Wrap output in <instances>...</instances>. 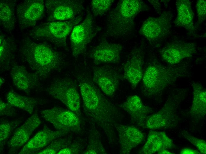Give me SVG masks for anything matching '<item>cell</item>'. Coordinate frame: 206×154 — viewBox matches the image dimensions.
Returning a JSON list of instances; mask_svg holds the SVG:
<instances>
[{"mask_svg":"<svg viewBox=\"0 0 206 154\" xmlns=\"http://www.w3.org/2000/svg\"><path fill=\"white\" fill-rule=\"evenodd\" d=\"M21 122L20 120L13 121H3L0 124V153L4 148L6 142L12 133L13 130Z\"/></svg>","mask_w":206,"mask_h":154,"instance_id":"28","label":"cell"},{"mask_svg":"<svg viewBox=\"0 0 206 154\" xmlns=\"http://www.w3.org/2000/svg\"><path fill=\"white\" fill-rule=\"evenodd\" d=\"M41 123L38 114H33L14 132L11 139L7 142L10 150L14 151L26 144L33 131Z\"/></svg>","mask_w":206,"mask_h":154,"instance_id":"18","label":"cell"},{"mask_svg":"<svg viewBox=\"0 0 206 154\" xmlns=\"http://www.w3.org/2000/svg\"><path fill=\"white\" fill-rule=\"evenodd\" d=\"M120 106L128 114L134 123L139 126L145 128L146 120L148 115L152 112V109L144 104L139 96H130Z\"/></svg>","mask_w":206,"mask_h":154,"instance_id":"19","label":"cell"},{"mask_svg":"<svg viewBox=\"0 0 206 154\" xmlns=\"http://www.w3.org/2000/svg\"><path fill=\"white\" fill-rule=\"evenodd\" d=\"M172 16L171 12L165 11L159 17L148 18L143 23L140 33L152 42L164 38L170 32Z\"/></svg>","mask_w":206,"mask_h":154,"instance_id":"11","label":"cell"},{"mask_svg":"<svg viewBox=\"0 0 206 154\" xmlns=\"http://www.w3.org/2000/svg\"><path fill=\"white\" fill-rule=\"evenodd\" d=\"M157 154H174L171 152L169 151L168 149H162L157 152Z\"/></svg>","mask_w":206,"mask_h":154,"instance_id":"38","label":"cell"},{"mask_svg":"<svg viewBox=\"0 0 206 154\" xmlns=\"http://www.w3.org/2000/svg\"><path fill=\"white\" fill-rule=\"evenodd\" d=\"M185 95L184 91H181L169 96L159 111L147 116L145 128L156 130L168 129L176 126L177 123L176 111Z\"/></svg>","mask_w":206,"mask_h":154,"instance_id":"6","label":"cell"},{"mask_svg":"<svg viewBox=\"0 0 206 154\" xmlns=\"http://www.w3.org/2000/svg\"><path fill=\"white\" fill-rule=\"evenodd\" d=\"M182 134L197 148L201 153H206V143L205 140L195 137L189 134L186 131L183 132Z\"/></svg>","mask_w":206,"mask_h":154,"instance_id":"32","label":"cell"},{"mask_svg":"<svg viewBox=\"0 0 206 154\" xmlns=\"http://www.w3.org/2000/svg\"><path fill=\"white\" fill-rule=\"evenodd\" d=\"M16 4V0H1L0 1V24L7 31H12L15 27Z\"/></svg>","mask_w":206,"mask_h":154,"instance_id":"25","label":"cell"},{"mask_svg":"<svg viewBox=\"0 0 206 154\" xmlns=\"http://www.w3.org/2000/svg\"><path fill=\"white\" fill-rule=\"evenodd\" d=\"M145 6L141 0L119 1L108 15L105 35L119 38L130 34L133 29L136 17Z\"/></svg>","mask_w":206,"mask_h":154,"instance_id":"3","label":"cell"},{"mask_svg":"<svg viewBox=\"0 0 206 154\" xmlns=\"http://www.w3.org/2000/svg\"><path fill=\"white\" fill-rule=\"evenodd\" d=\"M7 102L14 107L21 109L30 114L33 113L36 101L34 98L23 96L13 90L7 94Z\"/></svg>","mask_w":206,"mask_h":154,"instance_id":"26","label":"cell"},{"mask_svg":"<svg viewBox=\"0 0 206 154\" xmlns=\"http://www.w3.org/2000/svg\"><path fill=\"white\" fill-rule=\"evenodd\" d=\"M82 20L80 15L70 20L42 23L30 30L29 35L33 38L49 41L58 46L66 48L67 36Z\"/></svg>","mask_w":206,"mask_h":154,"instance_id":"5","label":"cell"},{"mask_svg":"<svg viewBox=\"0 0 206 154\" xmlns=\"http://www.w3.org/2000/svg\"><path fill=\"white\" fill-rule=\"evenodd\" d=\"M80 147L76 144L69 145L59 150L57 154H73L78 153L80 151Z\"/></svg>","mask_w":206,"mask_h":154,"instance_id":"35","label":"cell"},{"mask_svg":"<svg viewBox=\"0 0 206 154\" xmlns=\"http://www.w3.org/2000/svg\"><path fill=\"white\" fill-rule=\"evenodd\" d=\"M13 106L8 102H6L0 100V114L1 116H10L15 113V109Z\"/></svg>","mask_w":206,"mask_h":154,"instance_id":"34","label":"cell"},{"mask_svg":"<svg viewBox=\"0 0 206 154\" xmlns=\"http://www.w3.org/2000/svg\"><path fill=\"white\" fill-rule=\"evenodd\" d=\"M100 30L94 21L93 14L88 10L84 20L75 26L71 33L70 39L73 56L77 58L86 51L88 44Z\"/></svg>","mask_w":206,"mask_h":154,"instance_id":"8","label":"cell"},{"mask_svg":"<svg viewBox=\"0 0 206 154\" xmlns=\"http://www.w3.org/2000/svg\"><path fill=\"white\" fill-rule=\"evenodd\" d=\"M144 55L140 49L133 50L123 66L124 77L136 88L142 79L143 74Z\"/></svg>","mask_w":206,"mask_h":154,"instance_id":"17","label":"cell"},{"mask_svg":"<svg viewBox=\"0 0 206 154\" xmlns=\"http://www.w3.org/2000/svg\"><path fill=\"white\" fill-rule=\"evenodd\" d=\"M114 127L118 132L120 146V153L129 154L133 148L143 141L144 136L136 127L116 123Z\"/></svg>","mask_w":206,"mask_h":154,"instance_id":"16","label":"cell"},{"mask_svg":"<svg viewBox=\"0 0 206 154\" xmlns=\"http://www.w3.org/2000/svg\"><path fill=\"white\" fill-rule=\"evenodd\" d=\"M45 7L48 22L68 21L80 15L84 9L83 1L47 0Z\"/></svg>","mask_w":206,"mask_h":154,"instance_id":"9","label":"cell"},{"mask_svg":"<svg viewBox=\"0 0 206 154\" xmlns=\"http://www.w3.org/2000/svg\"><path fill=\"white\" fill-rule=\"evenodd\" d=\"M22 57L40 78H46L62 66V56L48 45L23 39L20 49Z\"/></svg>","mask_w":206,"mask_h":154,"instance_id":"2","label":"cell"},{"mask_svg":"<svg viewBox=\"0 0 206 154\" xmlns=\"http://www.w3.org/2000/svg\"><path fill=\"white\" fill-rule=\"evenodd\" d=\"M93 72V82L106 95L113 96L120 82L119 73L113 68L104 66L95 67Z\"/></svg>","mask_w":206,"mask_h":154,"instance_id":"14","label":"cell"},{"mask_svg":"<svg viewBox=\"0 0 206 154\" xmlns=\"http://www.w3.org/2000/svg\"><path fill=\"white\" fill-rule=\"evenodd\" d=\"M45 3L43 0H27L17 5L16 12L22 29L33 27L43 17Z\"/></svg>","mask_w":206,"mask_h":154,"instance_id":"12","label":"cell"},{"mask_svg":"<svg viewBox=\"0 0 206 154\" xmlns=\"http://www.w3.org/2000/svg\"><path fill=\"white\" fill-rule=\"evenodd\" d=\"M113 0H93L91 3L92 14L95 17L101 16L106 12L114 2Z\"/></svg>","mask_w":206,"mask_h":154,"instance_id":"30","label":"cell"},{"mask_svg":"<svg viewBox=\"0 0 206 154\" xmlns=\"http://www.w3.org/2000/svg\"><path fill=\"white\" fill-rule=\"evenodd\" d=\"M188 73L185 65L167 66L152 62L143 72L141 79L143 93L148 97L158 95L168 86Z\"/></svg>","mask_w":206,"mask_h":154,"instance_id":"4","label":"cell"},{"mask_svg":"<svg viewBox=\"0 0 206 154\" xmlns=\"http://www.w3.org/2000/svg\"><path fill=\"white\" fill-rule=\"evenodd\" d=\"M49 95L63 103L78 116L80 113V95L75 83L67 78H58L47 89Z\"/></svg>","mask_w":206,"mask_h":154,"instance_id":"7","label":"cell"},{"mask_svg":"<svg viewBox=\"0 0 206 154\" xmlns=\"http://www.w3.org/2000/svg\"><path fill=\"white\" fill-rule=\"evenodd\" d=\"M67 133L57 130H52L45 125L42 130L37 133L24 145L18 154L37 153L54 140L64 136Z\"/></svg>","mask_w":206,"mask_h":154,"instance_id":"15","label":"cell"},{"mask_svg":"<svg viewBox=\"0 0 206 154\" xmlns=\"http://www.w3.org/2000/svg\"><path fill=\"white\" fill-rule=\"evenodd\" d=\"M92 139L88 147L83 152V154H105L106 151L103 147L98 136L96 135L93 136Z\"/></svg>","mask_w":206,"mask_h":154,"instance_id":"31","label":"cell"},{"mask_svg":"<svg viewBox=\"0 0 206 154\" xmlns=\"http://www.w3.org/2000/svg\"><path fill=\"white\" fill-rule=\"evenodd\" d=\"M70 141L67 138H57L53 141L42 150L37 153L38 154H56L61 149L70 145Z\"/></svg>","mask_w":206,"mask_h":154,"instance_id":"29","label":"cell"},{"mask_svg":"<svg viewBox=\"0 0 206 154\" xmlns=\"http://www.w3.org/2000/svg\"><path fill=\"white\" fill-rule=\"evenodd\" d=\"M148 1L157 11L159 12L160 11V3L158 0H148Z\"/></svg>","mask_w":206,"mask_h":154,"instance_id":"37","label":"cell"},{"mask_svg":"<svg viewBox=\"0 0 206 154\" xmlns=\"http://www.w3.org/2000/svg\"><path fill=\"white\" fill-rule=\"evenodd\" d=\"M193 99L190 110L191 115L198 120L203 118L206 113V90L199 83L194 82Z\"/></svg>","mask_w":206,"mask_h":154,"instance_id":"24","label":"cell"},{"mask_svg":"<svg viewBox=\"0 0 206 154\" xmlns=\"http://www.w3.org/2000/svg\"><path fill=\"white\" fill-rule=\"evenodd\" d=\"M42 116L56 130L68 132L78 131L81 121L78 116L71 110L54 107L41 111Z\"/></svg>","mask_w":206,"mask_h":154,"instance_id":"10","label":"cell"},{"mask_svg":"<svg viewBox=\"0 0 206 154\" xmlns=\"http://www.w3.org/2000/svg\"><path fill=\"white\" fill-rule=\"evenodd\" d=\"M196 7L198 18V25L202 24L206 18V1L198 0Z\"/></svg>","mask_w":206,"mask_h":154,"instance_id":"33","label":"cell"},{"mask_svg":"<svg viewBox=\"0 0 206 154\" xmlns=\"http://www.w3.org/2000/svg\"><path fill=\"white\" fill-rule=\"evenodd\" d=\"M200 152L198 150L191 148L185 147L181 149L180 152L181 154H199Z\"/></svg>","mask_w":206,"mask_h":154,"instance_id":"36","label":"cell"},{"mask_svg":"<svg viewBox=\"0 0 206 154\" xmlns=\"http://www.w3.org/2000/svg\"><path fill=\"white\" fill-rule=\"evenodd\" d=\"M176 4L177 15L174 21L175 25L190 32H194V15L191 1L189 0H178Z\"/></svg>","mask_w":206,"mask_h":154,"instance_id":"23","label":"cell"},{"mask_svg":"<svg viewBox=\"0 0 206 154\" xmlns=\"http://www.w3.org/2000/svg\"><path fill=\"white\" fill-rule=\"evenodd\" d=\"M175 146L172 140L163 131H150L146 141L139 152L141 154H152L163 149H170Z\"/></svg>","mask_w":206,"mask_h":154,"instance_id":"22","label":"cell"},{"mask_svg":"<svg viewBox=\"0 0 206 154\" xmlns=\"http://www.w3.org/2000/svg\"><path fill=\"white\" fill-rule=\"evenodd\" d=\"M10 73L14 85L18 89L25 92H29L40 85V78L35 73L29 72L22 65L14 66Z\"/></svg>","mask_w":206,"mask_h":154,"instance_id":"21","label":"cell"},{"mask_svg":"<svg viewBox=\"0 0 206 154\" xmlns=\"http://www.w3.org/2000/svg\"><path fill=\"white\" fill-rule=\"evenodd\" d=\"M123 46L119 44L103 41L93 50L91 57L94 63H115L120 60Z\"/></svg>","mask_w":206,"mask_h":154,"instance_id":"20","label":"cell"},{"mask_svg":"<svg viewBox=\"0 0 206 154\" xmlns=\"http://www.w3.org/2000/svg\"><path fill=\"white\" fill-rule=\"evenodd\" d=\"M78 82L84 110L103 129L108 137L112 139L114 125L122 117L120 112L93 81L82 77L78 78Z\"/></svg>","mask_w":206,"mask_h":154,"instance_id":"1","label":"cell"},{"mask_svg":"<svg viewBox=\"0 0 206 154\" xmlns=\"http://www.w3.org/2000/svg\"><path fill=\"white\" fill-rule=\"evenodd\" d=\"M0 41V67L7 68L14 56L15 43L11 38L2 33Z\"/></svg>","mask_w":206,"mask_h":154,"instance_id":"27","label":"cell"},{"mask_svg":"<svg viewBox=\"0 0 206 154\" xmlns=\"http://www.w3.org/2000/svg\"><path fill=\"white\" fill-rule=\"evenodd\" d=\"M196 52V45L194 43L175 41L166 44L160 49V52L163 60L173 65L192 56Z\"/></svg>","mask_w":206,"mask_h":154,"instance_id":"13","label":"cell"}]
</instances>
